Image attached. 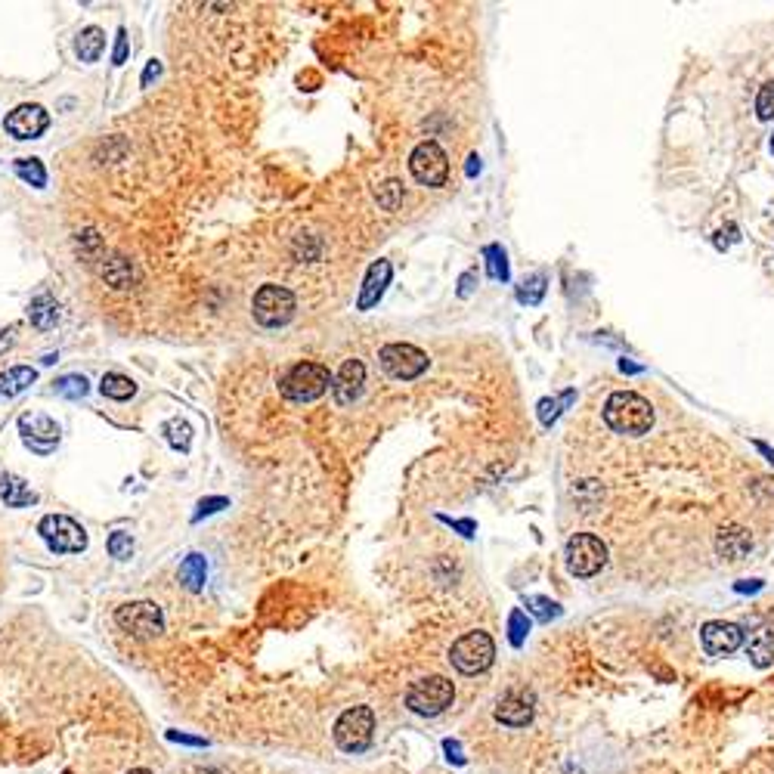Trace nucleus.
<instances>
[{
    "label": "nucleus",
    "instance_id": "1",
    "mask_svg": "<svg viewBox=\"0 0 774 774\" xmlns=\"http://www.w3.org/2000/svg\"><path fill=\"white\" fill-rule=\"evenodd\" d=\"M604 422L623 437H641L654 427V406L635 390H614L604 403Z\"/></svg>",
    "mask_w": 774,
    "mask_h": 774
},
{
    "label": "nucleus",
    "instance_id": "2",
    "mask_svg": "<svg viewBox=\"0 0 774 774\" xmlns=\"http://www.w3.org/2000/svg\"><path fill=\"white\" fill-rule=\"evenodd\" d=\"M329 385H331L329 368L322 363H310V359H304V363H294L289 372L282 375L279 390H282V397L291 403H313L326 394Z\"/></svg>",
    "mask_w": 774,
    "mask_h": 774
},
{
    "label": "nucleus",
    "instance_id": "3",
    "mask_svg": "<svg viewBox=\"0 0 774 774\" xmlns=\"http://www.w3.org/2000/svg\"><path fill=\"white\" fill-rule=\"evenodd\" d=\"M496 660V641L490 638V632L483 629H474V632H464L462 638L453 641L449 647V663L459 669L462 675H477V673H486Z\"/></svg>",
    "mask_w": 774,
    "mask_h": 774
},
{
    "label": "nucleus",
    "instance_id": "4",
    "mask_svg": "<svg viewBox=\"0 0 774 774\" xmlns=\"http://www.w3.org/2000/svg\"><path fill=\"white\" fill-rule=\"evenodd\" d=\"M455 700V684L449 682L446 675H427V678H418V682L409 684L406 691V706L416 716H440L453 706Z\"/></svg>",
    "mask_w": 774,
    "mask_h": 774
},
{
    "label": "nucleus",
    "instance_id": "5",
    "mask_svg": "<svg viewBox=\"0 0 774 774\" xmlns=\"http://www.w3.org/2000/svg\"><path fill=\"white\" fill-rule=\"evenodd\" d=\"M335 743L344 753H363L372 747L375 737V712L372 706H350L335 721Z\"/></svg>",
    "mask_w": 774,
    "mask_h": 774
},
{
    "label": "nucleus",
    "instance_id": "6",
    "mask_svg": "<svg viewBox=\"0 0 774 774\" xmlns=\"http://www.w3.org/2000/svg\"><path fill=\"white\" fill-rule=\"evenodd\" d=\"M564 561L573 577L588 579L607 564V545L592 533H577L564 545Z\"/></svg>",
    "mask_w": 774,
    "mask_h": 774
},
{
    "label": "nucleus",
    "instance_id": "7",
    "mask_svg": "<svg viewBox=\"0 0 774 774\" xmlns=\"http://www.w3.org/2000/svg\"><path fill=\"white\" fill-rule=\"evenodd\" d=\"M294 307H298L294 304V294L285 285H272V282L261 285L252 301V313L263 329H279L285 322H291Z\"/></svg>",
    "mask_w": 774,
    "mask_h": 774
},
{
    "label": "nucleus",
    "instance_id": "8",
    "mask_svg": "<svg viewBox=\"0 0 774 774\" xmlns=\"http://www.w3.org/2000/svg\"><path fill=\"white\" fill-rule=\"evenodd\" d=\"M115 623L134 638H158L165 632V616L155 601H130L115 610Z\"/></svg>",
    "mask_w": 774,
    "mask_h": 774
},
{
    "label": "nucleus",
    "instance_id": "9",
    "mask_svg": "<svg viewBox=\"0 0 774 774\" xmlns=\"http://www.w3.org/2000/svg\"><path fill=\"white\" fill-rule=\"evenodd\" d=\"M38 533L56 555H78V551L87 549L84 527L78 521L65 518V514H47V518H41Z\"/></svg>",
    "mask_w": 774,
    "mask_h": 774
},
{
    "label": "nucleus",
    "instance_id": "10",
    "mask_svg": "<svg viewBox=\"0 0 774 774\" xmlns=\"http://www.w3.org/2000/svg\"><path fill=\"white\" fill-rule=\"evenodd\" d=\"M409 171L422 186L437 189V186H444L449 177V158H446V152L440 149V143L425 139V143H418L409 155Z\"/></svg>",
    "mask_w": 774,
    "mask_h": 774
},
{
    "label": "nucleus",
    "instance_id": "11",
    "mask_svg": "<svg viewBox=\"0 0 774 774\" xmlns=\"http://www.w3.org/2000/svg\"><path fill=\"white\" fill-rule=\"evenodd\" d=\"M378 359H381V368L390 375V378L397 381H412L418 378V375L427 368V353L418 350L416 344H385V348L378 350Z\"/></svg>",
    "mask_w": 774,
    "mask_h": 774
},
{
    "label": "nucleus",
    "instance_id": "12",
    "mask_svg": "<svg viewBox=\"0 0 774 774\" xmlns=\"http://www.w3.org/2000/svg\"><path fill=\"white\" fill-rule=\"evenodd\" d=\"M700 641H703V651L710 657H731L734 651L743 647V629L728 619H710L700 629Z\"/></svg>",
    "mask_w": 774,
    "mask_h": 774
},
{
    "label": "nucleus",
    "instance_id": "13",
    "mask_svg": "<svg viewBox=\"0 0 774 774\" xmlns=\"http://www.w3.org/2000/svg\"><path fill=\"white\" fill-rule=\"evenodd\" d=\"M4 128L6 134L16 139H34L50 128V115L43 112V106H38V102H22V106H16L6 115Z\"/></svg>",
    "mask_w": 774,
    "mask_h": 774
},
{
    "label": "nucleus",
    "instance_id": "14",
    "mask_svg": "<svg viewBox=\"0 0 774 774\" xmlns=\"http://www.w3.org/2000/svg\"><path fill=\"white\" fill-rule=\"evenodd\" d=\"M19 434H22V440H25V446H32L34 453H50V449L59 444V425L47 416H32V412H25V416L19 418Z\"/></svg>",
    "mask_w": 774,
    "mask_h": 774
},
{
    "label": "nucleus",
    "instance_id": "15",
    "mask_svg": "<svg viewBox=\"0 0 774 774\" xmlns=\"http://www.w3.org/2000/svg\"><path fill=\"white\" fill-rule=\"evenodd\" d=\"M536 700L530 691H508V694L496 703V721L508 728H527L533 721Z\"/></svg>",
    "mask_w": 774,
    "mask_h": 774
},
{
    "label": "nucleus",
    "instance_id": "16",
    "mask_svg": "<svg viewBox=\"0 0 774 774\" xmlns=\"http://www.w3.org/2000/svg\"><path fill=\"white\" fill-rule=\"evenodd\" d=\"M363 385H366V366L359 359H348L338 375L331 378V394H335V403L338 406H348V403L357 400L363 394Z\"/></svg>",
    "mask_w": 774,
    "mask_h": 774
},
{
    "label": "nucleus",
    "instance_id": "17",
    "mask_svg": "<svg viewBox=\"0 0 774 774\" xmlns=\"http://www.w3.org/2000/svg\"><path fill=\"white\" fill-rule=\"evenodd\" d=\"M390 276H394V267L390 261H375L368 267L366 279H363V289H359V298H357V310H372L385 298L387 285H390Z\"/></svg>",
    "mask_w": 774,
    "mask_h": 774
},
{
    "label": "nucleus",
    "instance_id": "18",
    "mask_svg": "<svg viewBox=\"0 0 774 774\" xmlns=\"http://www.w3.org/2000/svg\"><path fill=\"white\" fill-rule=\"evenodd\" d=\"M753 551V536H750L747 527L741 523H728V527L719 530L716 536V555L725 558V561H743V558Z\"/></svg>",
    "mask_w": 774,
    "mask_h": 774
},
{
    "label": "nucleus",
    "instance_id": "19",
    "mask_svg": "<svg viewBox=\"0 0 774 774\" xmlns=\"http://www.w3.org/2000/svg\"><path fill=\"white\" fill-rule=\"evenodd\" d=\"M747 654L753 660V666L769 669L774 663V629L771 626H759V629L750 632L747 638Z\"/></svg>",
    "mask_w": 774,
    "mask_h": 774
},
{
    "label": "nucleus",
    "instance_id": "20",
    "mask_svg": "<svg viewBox=\"0 0 774 774\" xmlns=\"http://www.w3.org/2000/svg\"><path fill=\"white\" fill-rule=\"evenodd\" d=\"M0 496H4L6 508H28V505L38 502V492H34L32 486L16 474L0 477Z\"/></svg>",
    "mask_w": 774,
    "mask_h": 774
},
{
    "label": "nucleus",
    "instance_id": "21",
    "mask_svg": "<svg viewBox=\"0 0 774 774\" xmlns=\"http://www.w3.org/2000/svg\"><path fill=\"white\" fill-rule=\"evenodd\" d=\"M28 320H32V326H38L43 331L53 329L59 322V304H56L53 294H50V291L34 294L32 304H28Z\"/></svg>",
    "mask_w": 774,
    "mask_h": 774
},
{
    "label": "nucleus",
    "instance_id": "22",
    "mask_svg": "<svg viewBox=\"0 0 774 774\" xmlns=\"http://www.w3.org/2000/svg\"><path fill=\"white\" fill-rule=\"evenodd\" d=\"M177 577H180V582L189 588V592H202L205 579H208V564H205L202 555H189V558H183Z\"/></svg>",
    "mask_w": 774,
    "mask_h": 774
},
{
    "label": "nucleus",
    "instance_id": "23",
    "mask_svg": "<svg viewBox=\"0 0 774 774\" xmlns=\"http://www.w3.org/2000/svg\"><path fill=\"white\" fill-rule=\"evenodd\" d=\"M102 47H106V32L97 28V25H87L84 32L78 34V41H75V50H78L81 62H97L100 53H102Z\"/></svg>",
    "mask_w": 774,
    "mask_h": 774
},
{
    "label": "nucleus",
    "instance_id": "24",
    "mask_svg": "<svg viewBox=\"0 0 774 774\" xmlns=\"http://www.w3.org/2000/svg\"><path fill=\"white\" fill-rule=\"evenodd\" d=\"M34 378H38V372H34L32 366H13L6 368V372H0V394H10L16 397L22 394L28 385H34Z\"/></svg>",
    "mask_w": 774,
    "mask_h": 774
},
{
    "label": "nucleus",
    "instance_id": "25",
    "mask_svg": "<svg viewBox=\"0 0 774 774\" xmlns=\"http://www.w3.org/2000/svg\"><path fill=\"white\" fill-rule=\"evenodd\" d=\"M100 394L109 397V400H130L137 394V385L121 372H106L100 381Z\"/></svg>",
    "mask_w": 774,
    "mask_h": 774
},
{
    "label": "nucleus",
    "instance_id": "26",
    "mask_svg": "<svg viewBox=\"0 0 774 774\" xmlns=\"http://www.w3.org/2000/svg\"><path fill=\"white\" fill-rule=\"evenodd\" d=\"M577 400V390H564L561 397H545V400H540V422L545 425V427H551L558 422V416H561L564 412V406H570V403Z\"/></svg>",
    "mask_w": 774,
    "mask_h": 774
},
{
    "label": "nucleus",
    "instance_id": "27",
    "mask_svg": "<svg viewBox=\"0 0 774 774\" xmlns=\"http://www.w3.org/2000/svg\"><path fill=\"white\" fill-rule=\"evenodd\" d=\"M483 257H486V272H490V279H496V282H508V254H505V248L502 245H486Z\"/></svg>",
    "mask_w": 774,
    "mask_h": 774
},
{
    "label": "nucleus",
    "instance_id": "28",
    "mask_svg": "<svg viewBox=\"0 0 774 774\" xmlns=\"http://www.w3.org/2000/svg\"><path fill=\"white\" fill-rule=\"evenodd\" d=\"M527 614H533L536 619H542V623H551V619L561 616V604L545 598V595H530V598H527Z\"/></svg>",
    "mask_w": 774,
    "mask_h": 774
},
{
    "label": "nucleus",
    "instance_id": "29",
    "mask_svg": "<svg viewBox=\"0 0 774 774\" xmlns=\"http://www.w3.org/2000/svg\"><path fill=\"white\" fill-rule=\"evenodd\" d=\"M542 294H545V276H542V272H533V276L523 279V282L518 285V301H521V304H530V307L540 304Z\"/></svg>",
    "mask_w": 774,
    "mask_h": 774
},
{
    "label": "nucleus",
    "instance_id": "30",
    "mask_svg": "<svg viewBox=\"0 0 774 774\" xmlns=\"http://www.w3.org/2000/svg\"><path fill=\"white\" fill-rule=\"evenodd\" d=\"M13 167H16V174H19L25 183H32V186H38V189H41L43 183H47V171H43L41 158H19Z\"/></svg>",
    "mask_w": 774,
    "mask_h": 774
},
{
    "label": "nucleus",
    "instance_id": "31",
    "mask_svg": "<svg viewBox=\"0 0 774 774\" xmlns=\"http://www.w3.org/2000/svg\"><path fill=\"white\" fill-rule=\"evenodd\" d=\"M102 272H106V279L115 285V289H128L130 276H134V270H130V263L124 261V257H112L109 267H102Z\"/></svg>",
    "mask_w": 774,
    "mask_h": 774
},
{
    "label": "nucleus",
    "instance_id": "32",
    "mask_svg": "<svg viewBox=\"0 0 774 774\" xmlns=\"http://www.w3.org/2000/svg\"><path fill=\"white\" fill-rule=\"evenodd\" d=\"M56 394L65 397V400H81L87 394V378L84 375H62L56 381Z\"/></svg>",
    "mask_w": 774,
    "mask_h": 774
},
{
    "label": "nucleus",
    "instance_id": "33",
    "mask_svg": "<svg viewBox=\"0 0 774 774\" xmlns=\"http://www.w3.org/2000/svg\"><path fill=\"white\" fill-rule=\"evenodd\" d=\"M375 198H378V205L385 211H397L403 205V183L397 180H387L378 186V193H375Z\"/></svg>",
    "mask_w": 774,
    "mask_h": 774
},
{
    "label": "nucleus",
    "instance_id": "34",
    "mask_svg": "<svg viewBox=\"0 0 774 774\" xmlns=\"http://www.w3.org/2000/svg\"><path fill=\"white\" fill-rule=\"evenodd\" d=\"M527 632H530V616L523 614V610H511V616H508V641H511L514 647H521L523 641H527Z\"/></svg>",
    "mask_w": 774,
    "mask_h": 774
},
{
    "label": "nucleus",
    "instance_id": "35",
    "mask_svg": "<svg viewBox=\"0 0 774 774\" xmlns=\"http://www.w3.org/2000/svg\"><path fill=\"white\" fill-rule=\"evenodd\" d=\"M165 431H167V444H171L174 449H180V453H189V444H193V427H189L186 422H171Z\"/></svg>",
    "mask_w": 774,
    "mask_h": 774
},
{
    "label": "nucleus",
    "instance_id": "36",
    "mask_svg": "<svg viewBox=\"0 0 774 774\" xmlns=\"http://www.w3.org/2000/svg\"><path fill=\"white\" fill-rule=\"evenodd\" d=\"M109 555L118 558V561H128V558L134 555V540H130V533L118 530V533L109 536Z\"/></svg>",
    "mask_w": 774,
    "mask_h": 774
},
{
    "label": "nucleus",
    "instance_id": "37",
    "mask_svg": "<svg viewBox=\"0 0 774 774\" xmlns=\"http://www.w3.org/2000/svg\"><path fill=\"white\" fill-rule=\"evenodd\" d=\"M756 115L762 118V121H774V81H769V84L756 93Z\"/></svg>",
    "mask_w": 774,
    "mask_h": 774
},
{
    "label": "nucleus",
    "instance_id": "38",
    "mask_svg": "<svg viewBox=\"0 0 774 774\" xmlns=\"http://www.w3.org/2000/svg\"><path fill=\"white\" fill-rule=\"evenodd\" d=\"M226 505H230V499H224V496L202 499V502H198V508H196V514H193V521H202L205 514H214V511H220V508H226Z\"/></svg>",
    "mask_w": 774,
    "mask_h": 774
},
{
    "label": "nucleus",
    "instance_id": "39",
    "mask_svg": "<svg viewBox=\"0 0 774 774\" xmlns=\"http://www.w3.org/2000/svg\"><path fill=\"white\" fill-rule=\"evenodd\" d=\"M112 62L115 65H124L128 62V32H118V38H115V53H112Z\"/></svg>",
    "mask_w": 774,
    "mask_h": 774
},
{
    "label": "nucleus",
    "instance_id": "40",
    "mask_svg": "<svg viewBox=\"0 0 774 774\" xmlns=\"http://www.w3.org/2000/svg\"><path fill=\"white\" fill-rule=\"evenodd\" d=\"M444 750H446L449 762H455V765H464V756H462V743H459V741H444Z\"/></svg>",
    "mask_w": 774,
    "mask_h": 774
},
{
    "label": "nucleus",
    "instance_id": "41",
    "mask_svg": "<svg viewBox=\"0 0 774 774\" xmlns=\"http://www.w3.org/2000/svg\"><path fill=\"white\" fill-rule=\"evenodd\" d=\"M474 282H477V272H464L459 279V298H468V294L474 291Z\"/></svg>",
    "mask_w": 774,
    "mask_h": 774
},
{
    "label": "nucleus",
    "instance_id": "42",
    "mask_svg": "<svg viewBox=\"0 0 774 774\" xmlns=\"http://www.w3.org/2000/svg\"><path fill=\"white\" fill-rule=\"evenodd\" d=\"M440 521H446V523H453L455 530H462V536H474V530H477V523L474 521H449V518H440Z\"/></svg>",
    "mask_w": 774,
    "mask_h": 774
},
{
    "label": "nucleus",
    "instance_id": "43",
    "mask_svg": "<svg viewBox=\"0 0 774 774\" xmlns=\"http://www.w3.org/2000/svg\"><path fill=\"white\" fill-rule=\"evenodd\" d=\"M759 588H762V579H741V582L734 586V592L747 595V592H759Z\"/></svg>",
    "mask_w": 774,
    "mask_h": 774
},
{
    "label": "nucleus",
    "instance_id": "44",
    "mask_svg": "<svg viewBox=\"0 0 774 774\" xmlns=\"http://www.w3.org/2000/svg\"><path fill=\"white\" fill-rule=\"evenodd\" d=\"M158 75H161V62H155V59H152V62L146 65V72H143V87H149L152 78H158Z\"/></svg>",
    "mask_w": 774,
    "mask_h": 774
},
{
    "label": "nucleus",
    "instance_id": "45",
    "mask_svg": "<svg viewBox=\"0 0 774 774\" xmlns=\"http://www.w3.org/2000/svg\"><path fill=\"white\" fill-rule=\"evenodd\" d=\"M196 774H233V771L224 769V765H205V769H198Z\"/></svg>",
    "mask_w": 774,
    "mask_h": 774
},
{
    "label": "nucleus",
    "instance_id": "46",
    "mask_svg": "<svg viewBox=\"0 0 774 774\" xmlns=\"http://www.w3.org/2000/svg\"><path fill=\"white\" fill-rule=\"evenodd\" d=\"M6 348H13V329L0 331V353H4Z\"/></svg>",
    "mask_w": 774,
    "mask_h": 774
},
{
    "label": "nucleus",
    "instance_id": "47",
    "mask_svg": "<svg viewBox=\"0 0 774 774\" xmlns=\"http://www.w3.org/2000/svg\"><path fill=\"white\" fill-rule=\"evenodd\" d=\"M753 446H756V449H759V453H762V455H765V459H769V462H774V449H771L769 444H762V440H756V444H753Z\"/></svg>",
    "mask_w": 774,
    "mask_h": 774
},
{
    "label": "nucleus",
    "instance_id": "48",
    "mask_svg": "<svg viewBox=\"0 0 774 774\" xmlns=\"http://www.w3.org/2000/svg\"><path fill=\"white\" fill-rule=\"evenodd\" d=\"M477 171H481V158H477V155H471V158H468V177H474Z\"/></svg>",
    "mask_w": 774,
    "mask_h": 774
},
{
    "label": "nucleus",
    "instance_id": "49",
    "mask_svg": "<svg viewBox=\"0 0 774 774\" xmlns=\"http://www.w3.org/2000/svg\"><path fill=\"white\" fill-rule=\"evenodd\" d=\"M171 741H183V743H196V747H202L205 741H198V737H183V734H167Z\"/></svg>",
    "mask_w": 774,
    "mask_h": 774
},
{
    "label": "nucleus",
    "instance_id": "50",
    "mask_svg": "<svg viewBox=\"0 0 774 774\" xmlns=\"http://www.w3.org/2000/svg\"><path fill=\"white\" fill-rule=\"evenodd\" d=\"M619 368H623V372H641V366H635V363H626V359H623V363H619Z\"/></svg>",
    "mask_w": 774,
    "mask_h": 774
},
{
    "label": "nucleus",
    "instance_id": "51",
    "mask_svg": "<svg viewBox=\"0 0 774 774\" xmlns=\"http://www.w3.org/2000/svg\"><path fill=\"white\" fill-rule=\"evenodd\" d=\"M128 774H152V771L149 769H130Z\"/></svg>",
    "mask_w": 774,
    "mask_h": 774
},
{
    "label": "nucleus",
    "instance_id": "52",
    "mask_svg": "<svg viewBox=\"0 0 774 774\" xmlns=\"http://www.w3.org/2000/svg\"><path fill=\"white\" fill-rule=\"evenodd\" d=\"M771 152H774V137H771Z\"/></svg>",
    "mask_w": 774,
    "mask_h": 774
}]
</instances>
